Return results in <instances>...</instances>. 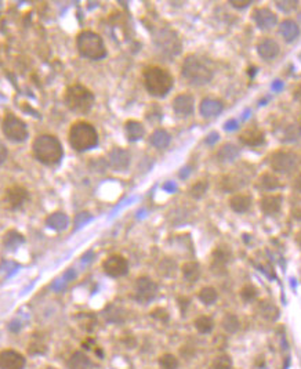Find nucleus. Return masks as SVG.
Listing matches in <instances>:
<instances>
[{"mask_svg":"<svg viewBox=\"0 0 301 369\" xmlns=\"http://www.w3.org/2000/svg\"><path fill=\"white\" fill-rule=\"evenodd\" d=\"M34 156L38 161L47 165V166H54L61 162L64 156V150L62 145L58 141L57 137L52 134H42L36 137L32 145Z\"/></svg>","mask_w":301,"mask_h":369,"instance_id":"1","label":"nucleus"},{"mask_svg":"<svg viewBox=\"0 0 301 369\" xmlns=\"http://www.w3.org/2000/svg\"><path fill=\"white\" fill-rule=\"evenodd\" d=\"M144 85L150 96L164 97L173 87V76L162 67H148L144 71Z\"/></svg>","mask_w":301,"mask_h":369,"instance_id":"2","label":"nucleus"},{"mask_svg":"<svg viewBox=\"0 0 301 369\" xmlns=\"http://www.w3.org/2000/svg\"><path fill=\"white\" fill-rule=\"evenodd\" d=\"M70 147L79 152L93 150L98 144V133L92 123L83 121L75 122L70 126Z\"/></svg>","mask_w":301,"mask_h":369,"instance_id":"3","label":"nucleus"},{"mask_svg":"<svg viewBox=\"0 0 301 369\" xmlns=\"http://www.w3.org/2000/svg\"><path fill=\"white\" fill-rule=\"evenodd\" d=\"M65 105L70 108L72 112L76 114H87L93 108L94 105V94L87 87L82 85H72L64 94Z\"/></svg>","mask_w":301,"mask_h":369,"instance_id":"4","label":"nucleus"},{"mask_svg":"<svg viewBox=\"0 0 301 369\" xmlns=\"http://www.w3.org/2000/svg\"><path fill=\"white\" fill-rule=\"evenodd\" d=\"M182 76L186 78L188 83L195 86H202L212 81L213 71L203 63L202 58L198 56H188L182 63Z\"/></svg>","mask_w":301,"mask_h":369,"instance_id":"5","label":"nucleus"},{"mask_svg":"<svg viewBox=\"0 0 301 369\" xmlns=\"http://www.w3.org/2000/svg\"><path fill=\"white\" fill-rule=\"evenodd\" d=\"M76 47L82 56L88 60H101L106 56V49L102 38L92 31H83L78 35Z\"/></svg>","mask_w":301,"mask_h":369,"instance_id":"6","label":"nucleus"},{"mask_svg":"<svg viewBox=\"0 0 301 369\" xmlns=\"http://www.w3.org/2000/svg\"><path fill=\"white\" fill-rule=\"evenodd\" d=\"M2 130L7 139L16 141V143H22L28 137V129H26L25 122L21 121L18 116H16L12 112H7L3 118Z\"/></svg>","mask_w":301,"mask_h":369,"instance_id":"7","label":"nucleus"},{"mask_svg":"<svg viewBox=\"0 0 301 369\" xmlns=\"http://www.w3.org/2000/svg\"><path fill=\"white\" fill-rule=\"evenodd\" d=\"M297 156L290 151H276L271 155V167L278 173H289L296 167Z\"/></svg>","mask_w":301,"mask_h":369,"instance_id":"8","label":"nucleus"},{"mask_svg":"<svg viewBox=\"0 0 301 369\" xmlns=\"http://www.w3.org/2000/svg\"><path fill=\"white\" fill-rule=\"evenodd\" d=\"M28 199L29 192L22 185H12L7 188L6 194H4V202H6L7 208L12 209V210L21 208Z\"/></svg>","mask_w":301,"mask_h":369,"instance_id":"9","label":"nucleus"},{"mask_svg":"<svg viewBox=\"0 0 301 369\" xmlns=\"http://www.w3.org/2000/svg\"><path fill=\"white\" fill-rule=\"evenodd\" d=\"M102 268H104V271L106 272L110 277L114 278L123 277V275L128 274V260L124 259L123 256L114 254V256H110V257L102 263Z\"/></svg>","mask_w":301,"mask_h":369,"instance_id":"10","label":"nucleus"},{"mask_svg":"<svg viewBox=\"0 0 301 369\" xmlns=\"http://www.w3.org/2000/svg\"><path fill=\"white\" fill-rule=\"evenodd\" d=\"M252 17H253L256 25L260 29H272L278 23L276 14L266 7L256 9L254 12L252 13Z\"/></svg>","mask_w":301,"mask_h":369,"instance_id":"11","label":"nucleus"},{"mask_svg":"<svg viewBox=\"0 0 301 369\" xmlns=\"http://www.w3.org/2000/svg\"><path fill=\"white\" fill-rule=\"evenodd\" d=\"M25 358L14 350L0 351V369H24Z\"/></svg>","mask_w":301,"mask_h":369,"instance_id":"12","label":"nucleus"},{"mask_svg":"<svg viewBox=\"0 0 301 369\" xmlns=\"http://www.w3.org/2000/svg\"><path fill=\"white\" fill-rule=\"evenodd\" d=\"M136 292H137V299L140 301H150L156 294L158 285L150 278H138V281L136 283Z\"/></svg>","mask_w":301,"mask_h":369,"instance_id":"13","label":"nucleus"},{"mask_svg":"<svg viewBox=\"0 0 301 369\" xmlns=\"http://www.w3.org/2000/svg\"><path fill=\"white\" fill-rule=\"evenodd\" d=\"M239 140L240 143L246 147H258L264 143V133L261 132L258 127H248L244 132L239 134Z\"/></svg>","mask_w":301,"mask_h":369,"instance_id":"14","label":"nucleus"},{"mask_svg":"<svg viewBox=\"0 0 301 369\" xmlns=\"http://www.w3.org/2000/svg\"><path fill=\"white\" fill-rule=\"evenodd\" d=\"M194 104H195L194 97L191 94L184 93V94H180V96L174 98L173 110L177 115L188 116L194 112Z\"/></svg>","mask_w":301,"mask_h":369,"instance_id":"15","label":"nucleus"},{"mask_svg":"<svg viewBox=\"0 0 301 369\" xmlns=\"http://www.w3.org/2000/svg\"><path fill=\"white\" fill-rule=\"evenodd\" d=\"M279 50H280V47H279L278 43L270 38L262 39L257 45V52L260 54V57L264 58V60H274L279 54Z\"/></svg>","mask_w":301,"mask_h":369,"instance_id":"16","label":"nucleus"},{"mask_svg":"<svg viewBox=\"0 0 301 369\" xmlns=\"http://www.w3.org/2000/svg\"><path fill=\"white\" fill-rule=\"evenodd\" d=\"M110 166L116 170H124L128 166L130 155L128 151L122 150V148H115L114 151H110Z\"/></svg>","mask_w":301,"mask_h":369,"instance_id":"17","label":"nucleus"},{"mask_svg":"<svg viewBox=\"0 0 301 369\" xmlns=\"http://www.w3.org/2000/svg\"><path fill=\"white\" fill-rule=\"evenodd\" d=\"M199 111H200V115H203L204 118L217 116L220 115L221 111H222V104H221V101L214 100V98H204L200 103Z\"/></svg>","mask_w":301,"mask_h":369,"instance_id":"18","label":"nucleus"},{"mask_svg":"<svg viewBox=\"0 0 301 369\" xmlns=\"http://www.w3.org/2000/svg\"><path fill=\"white\" fill-rule=\"evenodd\" d=\"M279 34L282 35V38L286 42H293L300 35V28H298V25L294 21L284 20L279 25Z\"/></svg>","mask_w":301,"mask_h":369,"instance_id":"19","label":"nucleus"},{"mask_svg":"<svg viewBox=\"0 0 301 369\" xmlns=\"http://www.w3.org/2000/svg\"><path fill=\"white\" fill-rule=\"evenodd\" d=\"M230 205L234 212H238V213H244L250 209V205H252V198L246 194H235V195L231 196L230 199Z\"/></svg>","mask_w":301,"mask_h":369,"instance_id":"20","label":"nucleus"},{"mask_svg":"<svg viewBox=\"0 0 301 369\" xmlns=\"http://www.w3.org/2000/svg\"><path fill=\"white\" fill-rule=\"evenodd\" d=\"M282 198L279 195H266L261 201V209L266 214H275L280 210Z\"/></svg>","mask_w":301,"mask_h":369,"instance_id":"21","label":"nucleus"},{"mask_svg":"<svg viewBox=\"0 0 301 369\" xmlns=\"http://www.w3.org/2000/svg\"><path fill=\"white\" fill-rule=\"evenodd\" d=\"M126 129V134H128V139L130 141H138L140 139H142L145 134L144 126L137 121H128L124 125Z\"/></svg>","mask_w":301,"mask_h":369,"instance_id":"22","label":"nucleus"},{"mask_svg":"<svg viewBox=\"0 0 301 369\" xmlns=\"http://www.w3.org/2000/svg\"><path fill=\"white\" fill-rule=\"evenodd\" d=\"M46 224L56 231H62L68 227V217L64 213H52L46 219Z\"/></svg>","mask_w":301,"mask_h":369,"instance_id":"23","label":"nucleus"},{"mask_svg":"<svg viewBox=\"0 0 301 369\" xmlns=\"http://www.w3.org/2000/svg\"><path fill=\"white\" fill-rule=\"evenodd\" d=\"M70 369H92L93 365L90 362V359L83 354V352H75L72 357L70 358Z\"/></svg>","mask_w":301,"mask_h":369,"instance_id":"24","label":"nucleus"},{"mask_svg":"<svg viewBox=\"0 0 301 369\" xmlns=\"http://www.w3.org/2000/svg\"><path fill=\"white\" fill-rule=\"evenodd\" d=\"M150 141L154 147L163 150V148H166L170 144V136H168V133L166 130L159 129V130H155V132L152 133Z\"/></svg>","mask_w":301,"mask_h":369,"instance_id":"25","label":"nucleus"},{"mask_svg":"<svg viewBox=\"0 0 301 369\" xmlns=\"http://www.w3.org/2000/svg\"><path fill=\"white\" fill-rule=\"evenodd\" d=\"M258 181H260L261 187H262V188H264V190H266V191L276 190L279 185H280L278 177H276L275 174L268 173V172H266V173L261 174L260 179H258Z\"/></svg>","mask_w":301,"mask_h":369,"instance_id":"26","label":"nucleus"},{"mask_svg":"<svg viewBox=\"0 0 301 369\" xmlns=\"http://www.w3.org/2000/svg\"><path fill=\"white\" fill-rule=\"evenodd\" d=\"M24 242V237L17 232V231H8L6 235H4V246L7 249H17L21 243Z\"/></svg>","mask_w":301,"mask_h":369,"instance_id":"27","label":"nucleus"},{"mask_svg":"<svg viewBox=\"0 0 301 369\" xmlns=\"http://www.w3.org/2000/svg\"><path fill=\"white\" fill-rule=\"evenodd\" d=\"M182 274H184L186 281L195 282L198 278H199V265L196 263H194V261L186 263V264L182 265Z\"/></svg>","mask_w":301,"mask_h":369,"instance_id":"28","label":"nucleus"},{"mask_svg":"<svg viewBox=\"0 0 301 369\" xmlns=\"http://www.w3.org/2000/svg\"><path fill=\"white\" fill-rule=\"evenodd\" d=\"M239 154V150H238L235 145L232 144H226L222 145L218 151V158L222 159V161H232L235 159Z\"/></svg>","mask_w":301,"mask_h":369,"instance_id":"29","label":"nucleus"},{"mask_svg":"<svg viewBox=\"0 0 301 369\" xmlns=\"http://www.w3.org/2000/svg\"><path fill=\"white\" fill-rule=\"evenodd\" d=\"M199 299L202 300L204 304H212L217 299V292L213 288H203L199 292Z\"/></svg>","mask_w":301,"mask_h":369,"instance_id":"30","label":"nucleus"},{"mask_svg":"<svg viewBox=\"0 0 301 369\" xmlns=\"http://www.w3.org/2000/svg\"><path fill=\"white\" fill-rule=\"evenodd\" d=\"M160 366L163 369H176L178 366V361H177V358L172 355V354H166V355H163L160 358Z\"/></svg>","mask_w":301,"mask_h":369,"instance_id":"31","label":"nucleus"},{"mask_svg":"<svg viewBox=\"0 0 301 369\" xmlns=\"http://www.w3.org/2000/svg\"><path fill=\"white\" fill-rule=\"evenodd\" d=\"M206 191H208V183L204 180H200V181H198V183L192 185L191 195L195 196V198H200V196L204 195Z\"/></svg>","mask_w":301,"mask_h":369,"instance_id":"32","label":"nucleus"},{"mask_svg":"<svg viewBox=\"0 0 301 369\" xmlns=\"http://www.w3.org/2000/svg\"><path fill=\"white\" fill-rule=\"evenodd\" d=\"M195 326H196L198 330H200V332H208L210 329L213 328V322H212V319L208 317H200L198 318L196 321H195Z\"/></svg>","mask_w":301,"mask_h":369,"instance_id":"33","label":"nucleus"},{"mask_svg":"<svg viewBox=\"0 0 301 369\" xmlns=\"http://www.w3.org/2000/svg\"><path fill=\"white\" fill-rule=\"evenodd\" d=\"M276 5H278V7L280 10L289 13L292 12V10H294L296 7H297V2H278Z\"/></svg>","mask_w":301,"mask_h":369,"instance_id":"34","label":"nucleus"},{"mask_svg":"<svg viewBox=\"0 0 301 369\" xmlns=\"http://www.w3.org/2000/svg\"><path fill=\"white\" fill-rule=\"evenodd\" d=\"M46 348L43 344H40V341H32L30 346H29V352L30 354H38V352H44Z\"/></svg>","mask_w":301,"mask_h":369,"instance_id":"35","label":"nucleus"},{"mask_svg":"<svg viewBox=\"0 0 301 369\" xmlns=\"http://www.w3.org/2000/svg\"><path fill=\"white\" fill-rule=\"evenodd\" d=\"M88 219H90L88 213L78 214V216H76V219H75V225H76V227H80V225L84 224V223H86Z\"/></svg>","mask_w":301,"mask_h":369,"instance_id":"36","label":"nucleus"},{"mask_svg":"<svg viewBox=\"0 0 301 369\" xmlns=\"http://www.w3.org/2000/svg\"><path fill=\"white\" fill-rule=\"evenodd\" d=\"M7 155H8V152H7L6 145H4L3 143H2V141H0V165H2L3 162L6 161Z\"/></svg>","mask_w":301,"mask_h":369,"instance_id":"37","label":"nucleus"},{"mask_svg":"<svg viewBox=\"0 0 301 369\" xmlns=\"http://www.w3.org/2000/svg\"><path fill=\"white\" fill-rule=\"evenodd\" d=\"M252 3V2H231V5L234 7H239V9H242V7H248Z\"/></svg>","mask_w":301,"mask_h":369,"instance_id":"38","label":"nucleus"},{"mask_svg":"<svg viewBox=\"0 0 301 369\" xmlns=\"http://www.w3.org/2000/svg\"><path fill=\"white\" fill-rule=\"evenodd\" d=\"M294 188L296 191H298V192H301V173L296 177L294 180Z\"/></svg>","mask_w":301,"mask_h":369,"instance_id":"39","label":"nucleus"}]
</instances>
